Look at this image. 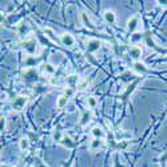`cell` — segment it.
Returning <instances> with one entry per match:
<instances>
[{
    "label": "cell",
    "instance_id": "23",
    "mask_svg": "<svg viewBox=\"0 0 167 167\" xmlns=\"http://www.w3.org/2000/svg\"><path fill=\"white\" fill-rule=\"evenodd\" d=\"M52 138H54V140L56 142V143H60V140L63 139V136H62V133H60V131H55V133H54V136H52Z\"/></svg>",
    "mask_w": 167,
    "mask_h": 167
},
{
    "label": "cell",
    "instance_id": "8",
    "mask_svg": "<svg viewBox=\"0 0 167 167\" xmlns=\"http://www.w3.org/2000/svg\"><path fill=\"white\" fill-rule=\"evenodd\" d=\"M138 83H139V79H136V80H134L133 83L130 84V86L127 87V91L124 92L123 95H122V99H124V100H126V99L128 98V96H130V95H131V94H133V92H134V90H135V87L138 86Z\"/></svg>",
    "mask_w": 167,
    "mask_h": 167
},
{
    "label": "cell",
    "instance_id": "7",
    "mask_svg": "<svg viewBox=\"0 0 167 167\" xmlns=\"http://www.w3.org/2000/svg\"><path fill=\"white\" fill-rule=\"evenodd\" d=\"M60 40H62V43H63L66 47H72V46H74V43H75L74 38H72L70 34H63V35H62V38H60Z\"/></svg>",
    "mask_w": 167,
    "mask_h": 167
},
{
    "label": "cell",
    "instance_id": "19",
    "mask_svg": "<svg viewBox=\"0 0 167 167\" xmlns=\"http://www.w3.org/2000/svg\"><path fill=\"white\" fill-rule=\"evenodd\" d=\"M82 20H83V23H84V26L86 27H88V28H94L92 27V24H91V22H90V19H88V16H87V14H82Z\"/></svg>",
    "mask_w": 167,
    "mask_h": 167
},
{
    "label": "cell",
    "instance_id": "22",
    "mask_svg": "<svg viewBox=\"0 0 167 167\" xmlns=\"http://www.w3.org/2000/svg\"><path fill=\"white\" fill-rule=\"evenodd\" d=\"M28 146H29L28 139H27V138H22V140H20V148H22V150H27Z\"/></svg>",
    "mask_w": 167,
    "mask_h": 167
},
{
    "label": "cell",
    "instance_id": "6",
    "mask_svg": "<svg viewBox=\"0 0 167 167\" xmlns=\"http://www.w3.org/2000/svg\"><path fill=\"white\" fill-rule=\"evenodd\" d=\"M138 26H139V19L138 17L136 16L130 17L128 22H127V29H128L130 32H134V31H136Z\"/></svg>",
    "mask_w": 167,
    "mask_h": 167
},
{
    "label": "cell",
    "instance_id": "27",
    "mask_svg": "<svg viewBox=\"0 0 167 167\" xmlns=\"http://www.w3.org/2000/svg\"><path fill=\"white\" fill-rule=\"evenodd\" d=\"M49 83H51L52 86H56V84H60L62 80H60V79H58V78H52L51 80H49Z\"/></svg>",
    "mask_w": 167,
    "mask_h": 167
},
{
    "label": "cell",
    "instance_id": "3",
    "mask_svg": "<svg viewBox=\"0 0 167 167\" xmlns=\"http://www.w3.org/2000/svg\"><path fill=\"white\" fill-rule=\"evenodd\" d=\"M23 48L26 49L29 55H32V54L36 52V49H38V44H36L35 39H28V40L23 42Z\"/></svg>",
    "mask_w": 167,
    "mask_h": 167
},
{
    "label": "cell",
    "instance_id": "20",
    "mask_svg": "<svg viewBox=\"0 0 167 167\" xmlns=\"http://www.w3.org/2000/svg\"><path fill=\"white\" fill-rule=\"evenodd\" d=\"M43 70H44V72H48V74H54V72H55V67L52 66V64H49V63L44 64Z\"/></svg>",
    "mask_w": 167,
    "mask_h": 167
},
{
    "label": "cell",
    "instance_id": "16",
    "mask_svg": "<svg viewBox=\"0 0 167 167\" xmlns=\"http://www.w3.org/2000/svg\"><path fill=\"white\" fill-rule=\"evenodd\" d=\"M28 29H29V27H28V24L27 23H20L19 24V28H17V34L20 35V36H23L24 34H27V32H28Z\"/></svg>",
    "mask_w": 167,
    "mask_h": 167
},
{
    "label": "cell",
    "instance_id": "17",
    "mask_svg": "<svg viewBox=\"0 0 167 167\" xmlns=\"http://www.w3.org/2000/svg\"><path fill=\"white\" fill-rule=\"evenodd\" d=\"M102 144H103V143H102V140H100V139L95 138V139H94V140L91 142V144H90V148H91L92 151H95V150H98V148H100V147H102Z\"/></svg>",
    "mask_w": 167,
    "mask_h": 167
},
{
    "label": "cell",
    "instance_id": "5",
    "mask_svg": "<svg viewBox=\"0 0 167 167\" xmlns=\"http://www.w3.org/2000/svg\"><path fill=\"white\" fill-rule=\"evenodd\" d=\"M91 118H92V113L90 111V110H86V111H83L82 113V115H80V126H87V124L91 122Z\"/></svg>",
    "mask_w": 167,
    "mask_h": 167
},
{
    "label": "cell",
    "instance_id": "21",
    "mask_svg": "<svg viewBox=\"0 0 167 167\" xmlns=\"http://www.w3.org/2000/svg\"><path fill=\"white\" fill-rule=\"evenodd\" d=\"M87 103H88V107L94 108V107H96L98 102H96V98H94V96H90V98L87 99Z\"/></svg>",
    "mask_w": 167,
    "mask_h": 167
},
{
    "label": "cell",
    "instance_id": "26",
    "mask_svg": "<svg viewBox=\"0 0 167 167\" xmlns=\"http://www.w3.org/2000/svg\"><path fill=\"white\" fill-rule=\"evenodd\" d=\"M74 88H71V87H70V88H67V90H64V96H67V98H70V96H72L74 95Z\"/></svg>",
    "mask_w": 167,
    "mask_h": 167
},
{
    "label": "cell",
    "instance_id": "2",
    "mask_svg": "<svg viewBox=\"0 0 167 167\" xmlns=\"http://www.w3.org/2000/svg\"><path fill=\"white\" fill-rule=\"evenodd\" d=\"M39 78L38 72L35 71L34 68H28L27 71H24L23 74V80L27 82V83H34V82H36Z\"/></svg>",
    "mask_w": 167,
    "mask_h": 167
},
{
    "label": "cell",
    "instance_id": "9",
    "mask_svg": "<svg viewBox=\"0 0 167 167\" xmlns=\"http://www.w3.org/2000/svg\"><path fill=\"white\" fill-rule=\"evenodd\" d=\"M128 55H130V56H131L133 59L138 60V59L142 56V49L139 48V47H131V48L128 49Z\"/></svg>",
    "mask_w": 167,
    "mask_h": 167
},
{
    "label": "cell",
    "instance_id": "4",
    "mask_svg": "<svg viewBox=\"0 0 167 167\" xmlns=\"http://www.w3.org/2000/svg\"><path fill=\"white\" fill-rule=\"evenodd\" d=\"M87 52H95L100 48V42L96 40V39H91V40L87 42Z\"/></svg>",
    "mask_w": 167,
    "mask_h": 167
},
{
    "label": "cell",
    "instance_id": "24",
    "mask_svg": "<svg viewBox=\"0 0 167 167\" xmlns=\"http://www.w3.org/2000/svg\"><path fill=\"white\" fill-rule=\"evenodd\" d=\"M44 34H46L49 39H52V40H56V38H55V34H54V31H52L51 28H46V29H44Z\"/></svg>",
    "mask_w": 167,
    "mask_h": 167
},
{
    "label": "cell",
    "instance_id": "12",
    "mask_svg": "<svg viewBox=\"0 0 167 167\" xmlns=\"http://www.w3.org/2000/svg\"><path fill=\"white\" fill-rule=\"evenodd\" d=\"M78 78H79V76L76 75V74H74V75H70L68 78L66 79V80H67V84H68V86L71 87V88H74V87H75V84L78 86V83L80 82Z\"/></svg>",
    "mask_w": 167,
    "mask_h": 167
},
{
    "label": "cell",
    "instance_id": "10",
    "mask_svg": "<svg viewBox=\"0 0 167 167\" xmlns=\"http://www.w3.org/2000/svg\"><path fill=\"white\" fill-rule=\"evenodd\" d=\"M60 144L63 147H66V148H70V150L75 147V143H74V142H72V139L70 138V136H67V135L63 136V139L60 140Z\"/></svg>",
    "mask_w": 167,
    "mask_h": 167
},
{
    "label": "cell",
    "instance_id": "29",
    "mask_svg": "<svg viewBox=\"0 0 167 167\" xmlns=\"http://www.w3.org/2000/svg\"><path fill=\"white\" fill-rule=\"evenodd\" d=\"M34 63H35V59H32V58H29V59H27V60H26L27 66H29V64H34Z\"/></svg>",
    "mask_w": 167,
    "mask_h": 167
},
{
    "label": "cell",
    "instance_id": "25",
    "mask_svg": "<svg viewBox=\"0 0 167 167\" xmlns=\"http://www.w3.org/2000/svg\"><path fill=\"white\" fill-rule=\"evenodd\" d=\"M35 167H48V166L46 163H43L39 158H35Z\"/></svg>",
    "mask_w": 167,
    "mask_h": 167
},
{
    "label": "cell",
    "instance_id": "28",
    "mask_svg": "<svg viewBox=\"0 0 167 167\" xmlns=\"http://www.w3.org/2000/svg\"><path fill=\"white\" fill-rule=\"evenodd\" d=\"M0 120H1V123H0V127H1V131L4 130V127H6V118H4L3 115H1V118H0Z\"/></svg>",
    "mask_w": 167,
    "mask_h": 167
},
{
    "label": "cell",
    "instance_id": "13",
    "mask_svg": "<svg viewBox=\"0 0 167 167\" xmlns=\"http://www.w3.org/2000/svg\"><path fill=\"white\" fill-rule=\"evenodd\" d=\"M67 103H68V98H67V96H64V95L59 96L58 102H56V108H58V110L63 108L64 106H67Z\"/></svg>",
    "mask_w": 167,
    "mask_h": 167
},
{
    "label": "cell",
    "instance_id": "11",
    "mask_svg": "<svg viewBox=\"0 0 167 167\" xmlns=\"http://www.w3.org/2000/svg\"><path fill=\"white\" fill-rule=\"evenodd\" d=\"M104 20L107 22V23H110V24H114L115 23V20H116V17H115V12L114 11H106L104 12Z\"/></svg>",
    "mask_w": 167,
    "mask_h": 167
},
{
    "label": "cell",
    "instance_id": "31",
    "mask_svg": "<svg viewBox=\"0 0 167 167\" xmlns=\"http://www.w3.org/2000/svg\"><path fill=\"white\" fill-rule=\"evenodd\" d=\"M1 167H8V166H1Z\"/></svg>",
    "mask_w": 167,
    "mask_h": 167
},
{
    "label": "cell",
    "instance_id": "14",
    "mask_svg": "<svg viewBox=\"0 0 167 167\" xmlns=\"http://www.w3.org/2000/svg\"><path fill=\"white\" fill-rule=\"evenodd\" d=\"M134 70H135L136 72H139V74H144V72L148 71V70L146 68V66H144L143 63H140V62H135V63H134Z\"/></svg>",
    "mask_w": 167,
    "mask_h": 167
},
{
    "label": "cell",
    "instance_id": "30",
    "mask_svg": "<svg viewBox=\"0 0 167 167\" xmlns=\"http://www.w3.org/2000/svg\"><path fill=\"white\" fill-rule=\"evenodd\" d=\"M127 146H128V143H127V142H123V143H120L118 147H119V148H126Z\"/></svg>",
    "mask_w": 167,
    "mask_h": 167
},
{
    "label": "cell",
    "instance_id": "15",
    "mask_svg": "<svg viewBox=\"0 0 167 167\" xmlns=\"http://www.w3.org/2000/svg\"><path fill=\"white\" fill-rule=\"evenodd\" d=\"M91 134L95 136V138H98V139H102V138L104 136L103 130H102L99 126H95V127H94V128H92V131H91Z\"/></svg>",
    "mask_w": 167,
    "mask_h": 167
},
{
    "label": "cell",
    "instance_id": "18",
    "mask_svg": "<svg viewBox=\"0 0 167 167\" xmlns=\"http://www.w3.org/2000/svg\"><path fill=\"white\" fill-rule=\"evenodd\" d=\"M90 83H91V80H90L88 78H86V79H83V80H80L78 83V90H80V91H83V90H86L87 87L90 86Z\"/></svg>",
    "mask_w": 167,
    "mask_h": 167
},
{
    "label": "cell",
    "instance_id": "1",
    "mask_svg": "<svg viewBox=\"0 0 167 167\" xmlns=\"http://www.w3.org/2000/svg\"><path fill=\"white\" fill-rule=\"evenodd\" d=\"M27 103H28V98L24 96V95H19L12 100V110L19 113V111L24 110V107L27 106Z\"/></svg>",
    "mask_w": 167,
    "mask_h": 167
}]
</instances>
